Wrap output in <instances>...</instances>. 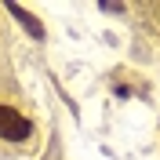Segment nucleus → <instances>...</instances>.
I'll use <instances>...</instances> for the list:
<instances>
[{
  "instance_id": "f257e3e1",
  "label": "nucleus",
  "mask_w": 160,
  "mask_h": 160,
  "mask_svg": "<svg viewBox=\"0 0 160 160\" xmlns=\"http://www.w3.org/2000/svg\"><path fill=\"white\" fill-rule=\"evenodd\" d=\"M33 135V124L22 113L8 109V106H0V138H8V142H22V138H29Z\"/></svg>"
},
{
  "instance_id": "f03ea898",
  "label": "nucleus",
  "mask_w": 160,
  "mask_h": 160,
  "mask_svg": "<svg viewBox=\"0 0 160 160\" xmlns=\"http://www.w3.org/2000/svg\"><path fill=\"white\" fill-rule=\"evenodd\" d=\"M8 11H11V15H15V18H18L22 26H26V29L33 33V37H44V26H40V22L33 18V15H29V11H26V8H18V4H11Z\"/></svg>"
}]
</instances>
